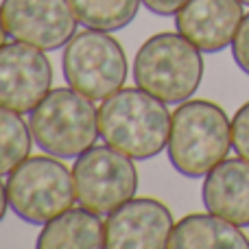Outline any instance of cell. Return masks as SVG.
I'll list each match as a JSON object with an SVG mask.
<instances>
[{"label":"cell","mask_w":249,"mask_h":249,"mask_svg":"<svg viewBox=\"0 0 249 249\" xmlns=\"http://www.w3.org/2000/svg\"><path fill=\"white\" fill-rule=\"evenodd\" d=\"M61 70L72 90L92 101H105L127 79V55L107 31L86 29L64 46Z\"/></svg>","instance_id":"obj_6"},{"label":"cell","mask_w":249,"mask_h":249,"mask_svg":"<svg viewBox=\"0 0 249 249\" xmlns=\"http://www.w3.org/2000/svg\"><path fill=\"white\" fill-rule=\"evenodd\" d=\"M7 208H9V197H7V184L0 181V221L4 219L7 214Z\"/></svg>","instance_id":"obj_20"},{"label":"cell","mask_w":249,"mask_h":249,"mask_svg":"<svg viewBox=\"0 0 249 249\" xmlns=\"http://www.w3.org/2000/svg\"><path fill=\"white\" fill-rule=\"evenodd\" d=\"M77 201L101 216L112 214L136 197L138 171L129 155L109 144H94L83 151L72 166Z\"/></svg>","instance_id":"obj_7"},{"label":"cell","mask_w":249,"mask_h":249,"mask_svg":"<svg viewBox=\"0 0 249 249\" xmlns=\"http://www.w3.org/2000/svg\"><path fill=\"white\" fill-rule=\"evenodd\" d=\"M37 249H101L105 247V221L88 208H70L42 225Z\"/></svg>","instance_id":"obj_14"},{"label":"cell","mask_w":249,"mask_h":249,"mask_svg":"<svg viewBox=\"0 0 249 249\" xmlns=\"http://www.w3.org/2000/svg\"><path fill=\"white\" fill-rule=\"evenodd\" d=\"M232 57L238 68L249 74V13L243 18L241 26L236 31V37L232 42Z\"/></svg>","instance_id":"obj_18"},{"label":"cell","mask_w":249,"mask_h":249,"mask_svg":"<svg viewBox=\"0 0 249 249\" xmlns=\"http://www.w3.org/2000/svg\"><path fill=\"white\" fill-rule=\"evenodd\" d=\"M243 18L241 0H188L175 13V29L201 53H219L232 46Z\"/></svg>","instance_id":"obj_11"},{"label":"cell","mask_w":249,"mask_h":249,"mask_svg":"<svg viewBox=\"0 0 249 249\" xmlns=\"http://www.w3.org/2000/svg\"><path fill=\"white\" fill-rule=\"evenodd\" d=\"M142 0H70L79 24L96 31H121L138 16Z\"/></svg>","instance_id":"obj_15"},{"label":"cell","mask_w":249,"mask_h":249,"mask_svg":"<svg viewBox=\"0 0 249 249\" xmlns=\"http://www.w3.org/2000/svg\"><path fill=\"white\" fill-rule=\"evenodd\" d=\"M101 140L131 160H149L168 144L171 112L142 88H121L99 107Z\"/></svg>","instance_id":"obj_1"},{"label":"cell","mask_w":249,"mask_h":249,"mask_svg":"<svg viewBox=\"0 0 249 249\" xmlns=\"http://www.w3.org/2000/svg\"><path fill=\"white\" fill-rule=\"evenodd\" d=\"M188 0H142L146 9L155 16H175Z\"/></svg>","instance_id":"obj_19"},{"label":"cell","mask_w":249,"mask_h":249,"mask_svg":"<svg viewBox=\"0 0 249 249\" xmlns=\"http://www.w3.org/2000/svg\"><path fill=\"white\" fill-rule=\"evenodd\" d=\"M29 127L35 144L59 160H77L101 136L94 101L70 86L48 92L31 112Z\"/></svg>","instance_id":"obj_4"},{"label":"cell","mask_w":249,"mask_h":249,"mask_svg":"<svg viewBox=\"0 0 249 249\" xmlns=\"http://www.w3.org/2000/svg\"><path fill=\"white\" fill-rule=\"evenodd\" d=\"M33 133L22 114L0 107V177L9 175L31 155Z\"/></svg>","instance_id":"obj_16"},{"label":"cell","mask_w":249,"mask_h":249,"mask_svg":"<svg viewBox=\"0 0 249 249\" xmlns=\"http://www.w3.org/2000/svg\"><path fill=\"white\" fill-rule=\"evenodd\" d=\"M203 206L208 212L249 228V162L243 158H225L203 179Z\"/></svg>","instance_id":"obj_12"},{"label":"cell","mask_w":249,"mask_h":249,"mask_svg":"<svg viewBox=\"0 0 249 249\" xmlns=\"http://www.w3.org/2000/svg\"><path fill=\"white\" fill-rule=\"evenodd\" d=\"M232 149V121L212 101H184L171 114L168 162L179 175L199 179L228 158Z\"/></svg>","instance_id":"obj_2"},{"label":"cell","mask_w":249,"mask_h":249,"mask_svg":"<svg viewBox=\"0 0 249 249\" xmlns=\"http://www.w3.org/2000/svg\"><path fill=\"white\" fill-rule=\"evenodd\" d=\"M4 37H7V33H4V26H2V18H0V46L4 44Z\"/></svg>","instance_id":"obj_21"},{"label":"cell","mask_w":249,"mask_h":249,"mask_svg":"<svg viewBox=\"0 0 249 249\" xmlns=\"http://www.w3.org/2000/svg\"><path fill=\"white\" fill-rule=\"evenodd\" d=\"M203 79L201 51L177 33H158L149 37L133 59V81L144 92L166 105L193 99Z\"/></svg>","instance_id":"obj_3"},{"label":"cell","mask_w":249,"mask_h":249,"mask_svg":"<svg viewBox=\"0 0 249 249\" xmlns=\"http://www.w3.org/2000/svg\"><path fill=\"white\" fill-rule=\"evenodd\" d=\"M166 249H249V238L212 212H195L175 223Z\"/></svg>","instance_id":"obj_13"},{"label":"cell","mask_w":249,"mask_h":249,"mask_svg":"<svg viewBox=\"0 0 249 249\" xmlns=\"http://www.w3.org/2000/svg\"><path fill=\"white\" fill-rule=\"evenodd\" d=\"M0 18L7 37L42 51L64 48L79 24L70 0H2Z\"/></svg>","instance_id":"obj_8"},{"label":"cell","mask_w":249,"mask_h":249,"mask_svg":"<svg viewBox=\"0 0 249 249\" xmlns=\"http://www.w3.org/2000/svg\"><path fill=\"white\" fill-rule=\"evenodd\" d=\"M175 228L171 210L151 197H131L105 219L107 249H166Z\"/></svg>","instance_id":"obj_10"},{"label":"cell","mask_w":249,"mask_h":249,"mask_svg":"<svg viewBox=\"0 0 249 249\" xmlns=\"http://www.w3.org/2000/svg\"><path fill=\"white\" fill-rule=\"evenodd\" d=\"M7 197L18 219L44 225L77 201L72 171L55 155H29L7 175Z\"/></svg>","instance_id":"obj_5"},{"label":"cell","mask_w":249,"mask_h":249,"mask_svg":"<svg viewBox=\"0 0 249 249\" xmlns=\"http://www.w3.org/2000/svg\"><path fill=\"white\" fill-rule=\"evenodd\" d=\"M53 86V64L46 51L24 42L0 46V107L31 114Z\"/></svg>","instance_id":"obj_9"},{"label":"cell","mask_w":249,"mask_h":249,"mask_svg":"<svg viewBox=\"0 0 249 249\" xmlns=\"http://www.w3.org/2000/svg\"><path fill=\"white\" fill-rule=\"evenodd\" d=\"M241 2H243V4H247V7H249V0H241Z\"/></svg>","instance_id":"obj_22"},{"label":"cell","mask_w":249,"mask_h":249,"mask_svg":"<svg viewBox=\"0 0 249 249\" xmlns=\"http://www.w3.org/2000/svg\"><path fill=\"white\" fill-rule=\"evenodd\" d=\"M232 149L249 162V101L236 109L232 118Z\"/></svg>","instance_id":"obj_17"}]
</instances>
